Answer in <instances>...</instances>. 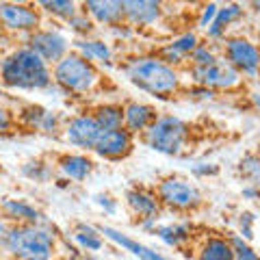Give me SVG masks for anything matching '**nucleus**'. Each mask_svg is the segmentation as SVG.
<instances>
[{"instance_id":"obj_23","label":"nucleus","mask_w":260,"mask_h":260,"mask_svg":"<svg viewBox=\"0 0 260 260\" xmlns=\"http://www.w3.org/2000/svg\"><path fill=\"white\" fill-rule=\"evenodd\" d=\"M72 50L85 56L87 61L95 65H111L113 63V48L109 42L100 37H83V39H72Z\"/></svg>"},{"instance_id":"obj_26","label":"nucleus","mask_w":260,"mask_h":260,"mask_svg":"<svg viewBox=\"0 0 260 260\" xmlns=\"http://www.w3.org/2000/svg\"><path fill=\"white\" fill-rule=\"evenodd\" d=\"M91 117L102 130H119L124 128V109L117 102H102L91 109Z\"/></svg>"},{"instance_id":"obj_34","label":"nucleus","mask_w":260,"mask_h":260,"mask_svg":"<svg viewBox=\"0 0 260 260\" xmlns=\"http://www.w3.org/2000/svg\"><path fill=\"white\" fill-rule=\"evenodd\" d=\"M237 223H239V237L243 241H251L254 239V223H256V215L254 213H249V210H243V213L239 215L237 219Z\"/></svg>"},{"instance_id":"obj_14","label":"nucleus","mask_w":260,"mask_h":260,"mask_svg":"<svg viewBox=\"0 0 260 260\" xmlns=\"http://www.w3.org/2000/svg\"><path fill=\"white\" fill-rule=\"evenodd\" d=\"M135 148V137L126 128L119 130H102L100 139H98L93 154L107 160H121L126 158Z\"/></svg>"},{"instance_id":"obj_5","label":"nucleus","mask_w":260,"mask_h":260,"mask_svg":"<svg viewBox=\"0 0 260 260\" xmlns=\"http://www.w3.org/2000/svg\"><path fill=\"white\" fill-rule=\"evenodd\" d=\"M193 137L189 121L178 115H158L156 121L141 135V141L150 150L165 154V156H180L186 152Z\"/></svg>"},{"instance_id":"obj_22","label":"nucleus","mask_w":260,"mask_h":260,"mask_svg":"<svg viewBox=\"0 0 260 260\" xmlns=\"http://www.w3.org/2000/svg\"><path fill=\"white\" fill-rule=\"evenodd\" d=\"M56 172H59L65 180L72 182H83L93 174V160L87 154H61L56 160Z\"/></svg>"},{"instance_id":"obj_30","label":"nucleus","mask_w":260,"mask_h":260,"mask_svg":"<svg viewBox=\"0 0 260 260\" xmlns=\"http://www.w3.org/2000/svg\"><path fill=\"white\" fill-rule=\"evenodd\" d=\"M239 176L245 180V184L260 189V154L247 152L239 160Z\"/></svg>"},{"instance_id":"obj_1","label":"nucleus","mask_w":260,"mask_h":260,"mask_svg":"<svg viewBox=\"0 0 260 260\" xmlns=\"http://www.w3.org/2000/svg\"><path fill=\"white\" fill-rule=\"evenodd\" d=\"M121 72L139 91L156 95L160 100L172 98L182 89L180 72L160 61L156 54H133L121 63Z\"/></svg>"},{"instance_id":"obj_33","label":"nucleus","mask_w":260,"mask_h":260,"mask_svg":"<svg viewBox=\"0 0 260 260\" xmlns=\"http://www.w3.org/2000/svg\"><path fill=\"white\" fill-rule=\"evenodd\" d=\"M230 239V245H232V256L234 260H260V254L249 245L247 241H243L239 234H232Z\"/></svg>"},{"instance_id":"obj_40","label":"nucleus","mask_w":260,"mask_h":260,"mask_svg":"<svg viewBox=\"0 0 260 260\" xmlns=\"http://www.w3.org/2000/svg\"><path fill=\"white\" fill-rule=\"evenodd\" d=\"M249 11L256 15V18H260V0H254V3H249Z\"/></svg>"},{"instance_id":"obj_17","label":"nucleus","mask_w":260,"mask_h":260,"mask_svg":"<svg viewBox=\"0 0 260 260\" xmlns=\"http://www.w3.org/2000/svg\"><path fill=\"white\" fill-rule=\"evenodd\" d=\"M126 208L133 213L139 221H145V219H158L160 215V202L156 198V191L148 189V186H133L128 189L124 195Z\"/></svg>"},{"instance_id":"obj_6","label":"nucleus","mask_w":260,"mask_h":260,"mask_svg":"<svg viewBox=\"0 0 260 260\" xmlns=\"http://www.w3.org/2000/svg\"><path fill=\"white\" fill-rule=\"evenodd\" d=\"M156 198L162 208L176 210V213H193L204 204V195L200 186L186 180L182 176H167L156 184Z\"/></svg>"},{"instance_id":"obj_12","label":"nucleus","mask_w":260,"mask_h":260,"mask_svg":"<svg viewBox=\"0 0 260 260\" xmlns=\"http://www.w3.org/2000/svg\"><path fill=\"white\" fill-rule=\"evenodd\" d=\"M200 42L202 39L195 30L180 32V35H176L174 39H169L167 44H162L156 50V56L160 61H165L167 65H172L174 70L189 68V59H191L195 48L200 46Z\"/></svg>"},{"instance_id":"obj_32","label":"nucleus","mask_w":260,"mask_h":260,"mask_svg":"<svg viewBox=\"0 0 260 260\" xmlns=\"http://www.w3.org/2000/svg\"><path fill=\"white\" fill-rule=\"evenodd\" d=\"M72 32H74V39H83V37H93V30H95V24L91 22V18L80 9L74 18H72L68 24H65Z\"/></svg>"},{"instance_id":"obj_36","label":"nucleus","mask_w":260,"mask_h":260,"mask_svg":"<svg viewBox=\"0 0 260 260\" xmlns=\"http://www.w3.org/2000/svg\"><path fill=\"white\" fill-rule=\"evenodd\" d=\"M217 9H219V5L217 3H208L202 7V11H200V18H198V28L202 30H206L210 24H213L215 20V15H217Z\"/></svg>"},{"instance_id":"obj_9","label":"nucleus","mask_w":260,"mask_h":260,"mask_svg":"<svg viewBox=\"0 0 260 260\" xmlns=\"http://www.w3.org/2000/svg\"><path fill=\"white\" fill-rule=\"evenodd\" d=\"M44 26V15L30 3H0V30L30 35Z\"/></svg>"},{"instance_id":"obj_7","label":"nucleus","mask_w":260,"mask_h":260,"mask_svg":"<svg viewBox=\"0 0 260 260\" xmlns=\"http://www.w3.org/2000/svg\"><path fill=\"white\" fill-rule=\"evenodd\" d=\"M219 54L243 78L260 76V46L247 35H228L219 46Z\"/></svg>"},{"instance_id":"obj_46","label":"nucleus","mask_w":260,"mask_h":260,"mask_svg":"<svg viewBox=\"0 0 260 260\" xmlns=\"http://www.w3.org/2000/svg\"><path fill=\"white\" fill-rule=\"evenodd\" d=\"M0 172H3V165H0Z\"/></svg>"},{"instance_id":"obj_44","label":"nucleus","mask_w":260,"mask_h":260,"mask_svg":"<svg viewBox=\"0 0 260 260\" xmlns=\"http://www.w3.org/2000/svg\"><path fill=\"white\" fill-rule=\"evenodd\" d=\"M89 260H100V258H89Z\"/></svg>"},{"instance_id":"obj_24","label":"nucleus","mask_w":260,"mask_h":260,"mask_svg":"<svg viewBox=\"0 0 260 260\" xmlns=\"http://www.w3.org/2000/svg\"><path fill=\"white\" fill-rule=\"evenodd\" d=\"M193 232L195 228L189 221H174V223H156L154 234L169 247L182 249L184 245H189L193 241Z\"/></svg>"},{"instance_id":"obj_43","label":"nucleus","mask_w":260,"mask_h":260,"mask_svg":"<svg viewBox=\"0 0 260 260\" xmlns=\"http://www.w3.org/2000/svg\"><path fill=\"white\" fill-rule=\"evenodd\" d=\"M3 256H5V254H3V247H0V260H3Z\"/></svg>"},{"instance_id":"obj_21","label":"nucleus","mask_w":260,"mask_h":260,"mask_svg":"<svg viewBox=\"0 0 260 260\" xmlns=\"http://www.w3.org/2000/svg\"><path fill=\"white\" fill-rule=\"evenodd\" d=\"M98 230H100V234L104 237V241L115 243L117 247L130 251V254H133L135 258H139V260H169L167 256H162L160 251L152 249V247H148V245H143V243H139V241L133 239V237H128V234H124V232H119L117 228L98 225Z\"/></svg>"},{"instance_id":"obj_28","label":"nucleus","mask_w":260,"mask_h":260,"mask_svg":"<svg viewBox=\"0 0 260 260\" xmlns=\"http://www.w3.org/2000/svg\"><path fill=\"white\" fill-rule=\"evenodd\" d=\"M72 239L85 251H100L104 247V237L91 223H76L74 230H72Z\"/></svg>"},{"instance_id":"obj_42","label":"nucleus","mask_w":260,"mask_h":260,"mask_svg":"<svg viewBox=\"0 0 260 260\" xmlns=\"http://www.w3.org/2000/svg\"><path fill=\"white\" fill-rule=\"evenodd\" d=\"M7 230V223H5V219L3 217H0V237H3V232Z\"/></svg>"},{"instance_id":"obj_13","label":"nucleus","mask_w":260,"mask_h":260,"mask_svg":"<svg viewBox=\"0 0 260 260\" xmlns=\"http://www.w3.org/2000/svg\"><path fill=\"white\" fill-rule=\"evenodd\" d=\"M121 7H124V22L133 28L156 26L165 13L162 3L158 0H121Z\"/></svg>"},{"instance_id":"obj_29","label":"nucleus","mask_w":260,"mask_h":260,"mask_svg":"<svg viewBox=\"0 0 260 260\" xmlns=\"http://www.w3.org/2000/svg\"><path fill=\"white\" fill-rule=\"evenodd\" d=\"M20 174L26 178V180H30V182L44 184V182H48V180H52V176H54V165H50V162L44 160V158H30V160H26V162L22 165Z\"/></svg>"},{"instance_id":"obj_16","label":"nucleus","mask_w":260,"mask_h":260,"mask_svg":"<svg viewBox=\"0 0 260 260\" xmlns=\"http://www.w3.org/2000/svg\"><path fill=\"white\" fill-rule=\"evenodd\" d=\"M18 121L24 128L39 130V133H46V135H54L63 130V119L59 113L46 109L42 104H26V107H22L18 113Z\"/></svg>"},{"instance_id":"obj_39","label":"nucleus","mask_w":260,"mask_h":260,"mask_svg":"<svg viewBox=\"0 0 260 260\" xmlns=\"http://www.w3.org/2000/svg\"><path fill=\"white\" fill-rule=\"evenodd\" d=\"M241 195H243L245 200H260V189L245 184V186H243V191H241Z\"/></svg>"},{"instance_id":"obj_25","label":"nucleus","mask_w":260,"mask_h":260,"mask_svg":"<svg viewBox=\"0 0 260 260\" xmlns=\"http://www.w3.org/2000/svg\"><path fill=\"white\" fill-rule=\"evenodd\" d=\"M195 251H198V254H195V260H234L230 239L215 237V234L202 239V243Z\"/></svg>"},{"instance_id":"obj_31","label":"nucleus","mask_w":260,"mask_h":260,"mask_svg":"<svg viewBox=\"0 0 260 260\" xmlns=\"http://www.w3.org/2000/svg\"><path fill=\"white\" fill-rule=\"evenodd\" d=\"M219 59H221V54H219L217 46L208 42H200V46L195 48L189 59V68H208V65H213Z\"/></svg>"},{"instance_id":"obj_3","label":"nucleus","mask_w":260,"mask_h":260,"mask_svg":"<svg viewBox=\"0 0 260 260\" xmlns=\"http://www.w3.org/2000/svg\"><path fill=\"white\" fill-rule=\"evenodd\" d=\"M0 247L11 260H56L59 239L48 223L7 225L0 237Z\"/></svg>"},{"instance_id":"obj_18","label":"nucleus","mask_w":260,"mask_h":260,"mask_svg":"<svg viewBox=\"0 0 260 260\" xmlns=\"http://www.w3.org/2000/svg\"><path fill=\"white\" fill-rule=\"evenodd\" d=\"M121 109H124V128L133 137H141L158 117L156 107L141 100H126L121 104Z\"/></svg>"},{"instance_id":"obj_35","label":"nucleus","mask_w":260,"mask_h":260,"mask_svg":"<svg viewBox=\"0 0 260 260\" xmlns=\"http://www.w3.org/2000/svg\"><path fill=\"white\" fill-rule=\"evenodd\" d=\"M18 124V117H15V113L11 111V107L7 104L3 98H0V135H7L11 133Z\"/></svg>"},{"instance_id":"obj_38","label":"nucleus","mask_w":260,"mask_h":260,"mask_svg":"<svg viewBox=\"0 0 260 260\" xmlns=\"http://www.w3.org/2000/svg\"><path fill=\"white\" fill-rule=\"evenodd\" d=\"M95 204L104 210V215H115L119 208V202L115 198H111L109 193H98L95 195Z\"/></svg>"},{"instance_id":"obj_19","label":"nucleus","mask_w":260,"mask_h":260,"mask_svg":"<svg viewBox=\"0 0 260 260\" xmlns=\"http://www.w3.org/2000/svg\"><path fill=\"white\" fill-rule=\"evenodd\" d=\"M80 9L91 18L95 26L113 28L124 22L121 0H85V3H80Z\"/></svg>"},{"instance_id":"obj_8","label":"nucleus","mask_w":260,"mask_h":260,"mask_svg":"<svg viewBox=\"0 0 260 260\" xmlns=\"http://www.w3.org/2000/svg\"><path fill=\"white\" fill-rule=\"evenodd\" d=\"M189 78L195 87H204L208 91H237L243 85V76L225 59H219L208 68H189Z\"/></svg>"},{"instance_id":"obj_47","label":"nucleus","mask_w":260,"mask_h":260,"mask_svg":"<svg viewBox=\"0 0 260 260\" xmlns=\"http://www.w3.org/2000/svg\"><path fill=\"white\" fill-rule=\"evenodd\" d=\"M258 46H260V42H258Z\"/></svg>"},{"instance_id":"obj_2","label":"nucleus","mask_w":260,"mask_h":260,"mask_svg":"<svg viewBox=\"0 0 260 260\" xmlns=\"http://www.w3.org/2000/svg\"><path fill=\"white\" fill-rule=\"evenodd\" d=\"M0 85L13 91H44L52 87V68L28 46H18L0 61Z\"/></svg>"},{"instance_id":"obj_45","label":"nucleus","mask_w":260,"mask_h":260,"mask_svg":"<svg viewBox=\"0 0 260 260\" xmlns=\"http://www.w3.org/2000/svg\"><path fill=\"white\" fill-rule=\"evenodd\" d=\"M3 260H11V258H3Z\"/></svg>"},{"instance_id":"obj_37","label":"nucleus","mask_w":260,"mask_h":260,"mask_svg":"<svg viewBox=\"0 0 260 260\" xmlns=\"http://www.w3.org/2000/svg\"><path fill=\"white\" fill-rule=\"evenodd\" d=\"M191 172L195 178H213L219 174V165L215 162H208V160H202V162H195L191 167Z\"/></svg>"},{"instance_id":"obj_27","label":"nucleus","mask_w":260,"mask_h":260,"mask_svg":"<svg viewBox=\"0 0 260 260\" xmlns=\"http://www.w3.org/2000/svg\"><path fill=\"white\" fill-rule=\"evenodd\" d=\"M37 9L42 11V15L68 24L80 11V5L74 3V0H39Z\"/></svg>"},{"instance_id":"obj_41","label":"nucleus","mask_w":260,"mask_h":260,"mask_svg":"<svg viewBox=\"0 0 260 260\" xmlns=\"http://www.w3.org/2000/svg\"><path fill=\"white\" fill-rule=\"evenodd\" d=\"M251 102H254V107H256V109H260V93H254V95H251Z\"/></svg>"},{"instance_id":"obj_15","label":"nucleus","mask_w":260,"mask_h":260,"mask_svg":"<svg viewBox=\"0 0 260 260\" xmlns=\"http://www.w3.org/2000/svg\"><path fill=\"white\" fill-rule=\"evenodd\" d=\"M0 217L7 225H32L46 223L44 213L24 198H3L0 200Z\"/></svg>"},{"instance_id":"obj_4","label":"nucleus","mask_w":260,"mask_h":260,"mask_svg":"<svg viewBox=\"0 0 260 260\" xmlns=\"http://www.w3.org/2000/svg\"><path fill=\"white\" fill-rule=\"evenodd\" d=\"M52 85L68 95L83 98L102 85V74L95 63L70 50L59 63L52 65Z\"/></svg>"},{"instance_id":"obj_20","label":"nucleus","mask_w":260,"mask_h":260,"mask_svg":"<svg viewBox=\"0 0 260 260\" xmlns=\"http://www.w3.org/2000/svg\"><path fill=\"white\" fill-rule=\"evenodd\" d=\"M247 9L239 3H225V5H219L217 15L213 24L206 28V37L210 42H223V39L230 35V28L234 26L237 22H241L245 18Z\"/></svg>"},{"instance_id":"obj_11","label":"nucleus","mask_w":260,"mask_h":260,"mask_svg":"<svg viewBox=\"0 0 260 260\" xmlns=\"http://www.w3.org/2000/svg\"><path fill=\"white\" fill-rule=\"evenodd\" d=\"M102 135V128L98 126V121L91 117V113H78V115L70 117L63 124V137L65 141L74 148L93 152L98 139Z\"/></svg>"},{"instance_id":"obj_10","label":"nucleus","mask_w":260,"mask_h":260,"mask_svg":"<svg viewBox=\"0 0 260 260\" xmlns=\"http://www.w3.org/2000/svg\"><path fill=\"white\" fill-rule=\"evenodd\" d=\"M24 46H28L50 68L59 63L72 50V42L59 28H37L35 32L24 37Z\"/></svg>"}]
</instances>
